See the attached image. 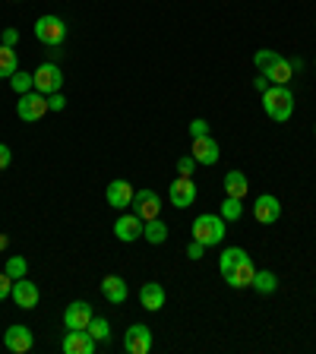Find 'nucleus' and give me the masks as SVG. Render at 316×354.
<instances>
[{"label":"nucleus","instance_id":"obj_1","mask_svg":"<svg viewBox=\"0 0 316 354\" xmlns=\"http://www.w3.org/2000/svg\"><path fill=\"white\" fill-rule=\"evenodd\" d=\"M219 269H221V279L228 281L231 288H237V291H241V288H253L257 266H253L250 253L243 250V247H228L219 259Z\"/></svg>","mask_w":316,"mask_h":354},{"label":"nucleus","instance_id":"obj_2","mask_svg":"<svg viewBox=\"0 0 316 354\" xmlns=\"http://www.w3.org/2000/svg\"><path fill=\"white\" fill-rule=\"evenodd\" d=\"M253 64H257L259 73L269 76V82H275V86H288V80H291V60H285L279 51H257L253 54Z\"/></svg>","mask_w":316,"mask_h":354},{"label":"nucleus","instance_id":"obj_3","mask_svg":"<svg viewBox=\"0 0 316 354\" xmlns=\"http://www.w3.org/2000/svg\"><path fill=\"white\" fill-rule=\"evenodd\" d=\"M263 108L272 120L285 124V120L295 114V95H291V88L288 86H269L263 92Z\"/></svg>","mask_w":316,"mask_h":354},{"label":"nucleus","instance_id":"obj_4","mask_svg":"<svg viewBox=\"0 0 316 354\" xmlns=\"http://www.w3.org/2000/svg\"><path fill=\"white\" fill-rule=\"evenodd\" d=\"M225 225H228V221L221 218V215H212V212L196 215V221H193V241L206 243V247H215V243L225 241V231H228Z\"/></svg>","mask_w":316,"mask_h":354},{"label":"nucleus","instance_id":"obj_5","mask_svg":"<svg viewBox=\"0 0 316 354\" xmlns=\"http://www.w3.org/2000/svg\"><path fill=\"white\" fill-rule=\"evenodd\" d=\"M35 38L48 48H60L66 38V26L60 16H38L35 19Z\"/></svg>","mask_w":316,"mask_h":354},{"label":"nucleus","instance_id":"obj_6","mask_svg":"<svg viewBox=\"0 0 316 354\" xmlns=\"http://www.w3.org/2000/svg\"><path fill=\"white\" fill-rule=\"evenodd\" d=\"M48 95H41V92H26V95H19V102H16V114H19V120H26V124H35V120H41L44 114H48Z\"/></svg>","mask_w":316,"mask_h":354},{"label":"nucleus","instance_id":"obj_7","mask_svg":"<svg viewBox=\"0 0 316 354\" xmlns=\"http://www.w3.org/2000/svg\"><path fill=\"white\" fill-rule=\"evenodd\" d=\"M32 80H35V92H41V95H54V92H60V86H64V76H60L57 64H51V60L38 64Z\"/></svg>","mask_w":316,"mask_h":354},{"label":"nucleus","instance_id":"obj_8","mask_svg":"<svg viewBox=\"0 0 316 354\" xmlns=\"http://www.w3.org/2000/svg\"><path fill=\"white\" fill-rule=\"evenodd\" d=\"M168 196H171V206H177V209H190L193 203H196V184H193L190 177H174L171 180V190H168Z\"/></svg>","mask_w":316,"mask_h":354},{"label":"nucleus","instance_id":"obj_9","mask_svg":"<svg viewBox=\"0 0 316 354\" xmlns=\"http://www.w3.org/2000/svg\"><path fill=\"white\" fill-rule=\"evenodd\" d=\"M95 345L98 342L89 335V329H66L64 342H60L66 354H95Z\"/></svg>","mask_w":316,"mask_h":354},{"label":"nucleus","instance_id":"obj_10","mask_svg":"<svg viewBox=\"0 0 316 354\" xmlns=\"http://www.w3.org/2000/svg\"><path fill=\"white\" fill-rule=\"evenodd\" d=\"M124 348H127V354H149V348H152V329L142 323L130 326L124 335Z\"/></svg>","mask_w":316,"mask_h":354},{"label":"nucleus","instance_id":"obj_11","mask_svg":"<svg viewBox=\"0 0 316 354\" xmlns=\"http://www.w3.org/2000/svg\"><path fill=\"white\" fill-rule=\"evenodd\" d=\"M133 212L140 215L142 221H149V218H158V212H162V203H158V193H152V190H136L133 193Z\"/></svg>","mask_w":316,"mask_h":354},{"label":"nucleus","instance_id":"obj_12","mask_svg":"<svg viewBox=\"0 0 316 354\" xmlns=\"http://www.w3.org/2000/svg\"><path fill=\"white\" fill-rule=\"evenodd\" d=\"M253 215H257L259 225H275V221H279V215H281L279 196H272V193L257 196V203H253Z\"/></svg>","mask_w":316,"mask_h":354},{"label":"nucleus","instance_id":"obj_13","mask_svg":"<svg viewBox=\"0 0 316 354\" xmlns=\"http://www.w3.org/2000/svg\"><path fill=\"white\" fill-rule=\"evenodd\" d=\"M10 297H13V304L22 307V310H35L38 307V288L32 285L26 275H22V279H13V291H10Z\"/></svg>","mask_w":316,"mask_h":354},{"label":"nucleus","instance_id":"obj_14","mask_svg":"<svg viewBox=\"0 0 316 354\" xmlns=\"http://www.w3.org/2000/svg\"><path fill=\"white\" fill-rule=\"evenodd\" d=\"M3 345H7L13 354L32 351V345H35V339H32V329H29V326H10V329L3 332Z\"/></svg>","mask_w":316,"mask_h":354},{"label":"nucleus","instance_id":"obj_15","mask_svg":"<svg viewBox=\"0 0 316 354\" xmlns=\"http://www.w3.org/2000/svg\"><path fill=\"white\" fill-rule=\"evenodd\" d=\"M92 304H86V301H73L70 307L64 310V326L66 329H86L89 323H92Z\"/></svg>","mask_w":316,"mask_h":354},{"label":"nucleus","instance_id":"obj_16","mask_svg":"<svg viewBox=\"0 0 316 354\" xmlns=\"http://www.w3.org/2000/svg\"><path fill=\"white\" fill-rule=\"evenodd\" d=\"M142 225H146V221H142L136 212H133V215H120V218L114 221V234H118V241L133 243V241H140V237H142Z\"/></svg>","mask_w":316,"mask_h":354},{"label":"nucleus","instance_id":"obj_17","mask_svg":"<svg viewBox=\"0 0 316 354\" xmlns=\"http://www.w3.org/2000/svg\"><path fill=\"white\" fill-rule=\"evenodd\" d=\"M190 155L196 158L199 165H215L221 158V149H219V142H215L212 136H199V140H193Z\"/></svg>","mask_w":316,"mask_h":354},{"label":"nucleus","instance_id":"obj_18","mask_svg":"<svg viewBox=\"0 0 316 354\" xmlns=\"http://www.w3.org/2000/svg\"><path fill=\"white\" fill-rule=\"evenodd\" d=\"M133 193H136V190H133L127 180H120V177H118V180H111V184H108V193H104V196H108V206L127 209L133 203Z\"/></svg>","mask_w":316,"mask_h":354},{"label":"nucleus","instance_id":"obj_19","mask_svg":"<svg viewBox=\"0 0 316 354\" xmlns=\"http://www.w3.org/2000/svg\"><path fill=\"white\" fill-rule=\"evenodd\" d=\"M102 295L108 297V304H124L130 288H127V281L120 275H108V279H102Z\"/></svg>","mask_w":316,"mask_h":354},{"label":"nucleus","instance_id":"obj_20","mask_svg":"<svg viewBox=\"0 0 316 354\" xmlns=\"http://www.w3.org/2000/svg\"><path fill=\"white\" fill-rule=\"evenodd\" d=\"M140 304L146 310H162L165 307V288L158 285V281H146V285L140 288Z\"/></svg>","mask_w":316,"mask_h":354},{"label":"nucleus","instance_id":"obj_21","mask_svg":"<svg viewBox=\"0 0 316 354\" xmlns=\"http://www.w3.org/2000/svg\"><path fill=\"white\" fill-rule=\"evenodd\" d=\"M221 184H225V196H234V199H243V196H247V190H250V184H247V174H243V171H228Z\"/></svg>","mask_w":316,"mask_h":354},{"label":"nucleus","instance_id":"obj_22","mask_svg":"<svg viewBox=\"0 0 316 354\" xmlns=\"http://www.w3.org/2000/svg\"><path fill=\"white\" fill-rule=\"evenodd\" d=\"M142 237H146L149 243H165L168 241V225L162 221V215H158V218H149L146 225H142Z\"/></svg>","mask_w":316,"mask_h":354},{"label":"nucleus","instance_id":"obj_23","mask_svg":"<svg viewBox=\"0 0 316 354\" xmlns=\"http://www.w3.org/2000/svg\"><path fill=\"white\" fill-rule=\"evenodd\" d=\"M16 70H19L16 51H13V48H7V44H0V80H10Z\"/></svg>","mask_w":316,"mask_h":354},{"label":"nucleus","instance_id":"obj_24","mask_svg":"<svg viewBox=\"0 0 316 354\" xmlns=\"http://www.w3.org/2000/svg\"><path fill=\"white\" fill-rule=\"evenodd\" d=\"M253 288H257L259 295H272L275 288H279V279H275V272H269V269H257V275H253Z\"/></svg>","mask_w":316,"mask_h":354},{"label":"nucleus","instance_id":"obj_25","mask_svg":"<svg viewBox=\"0 0 316 354\" xmlns=\"http://www.w3.org/2000/svg\"><path fill=\"white\" fill-rule=\"evenodd\" d=\"M10 86H13L16 95H26V92L35 88V80H32V73H19V70H16V73L10 76Z\"/></svg>","mask_w":316,"mask_h":354},{"label":"nucleus","instance_id":"obj_26","mask_svg":"<svg viewBox=\"0 0 316 354\" xmlns=\"http://www.w3.org/2000/svg\"><path fill=\"white\" fill-rule=\"evenodd\" d=\"M243 215V206H241V199L234 196H225V203H221V218L225 221H237Z\"/></svg>","mask_w":316,"mask_h":354},{"label":"nucleus","instance_id":"obj_27","mask_svg":"<svg viewBox=\"0 0 316 354\" xmlns=\"http://www.w3.org/2000/svg\"><path fill=\"white\" fill-rule=\"evenodd\" d=\"M86 329H89V335H92L95 342H108V339H111V326H108V319L92 317V323H89Z\"/></svg>","mask_w":316,"mask_h":354},{"label":"nucleus","instance_id":"obj_28","mask_svg":"<svg viewBox=\"0 0 316 354\" xmlns=\"http://www.w3.org/2000/svg\"><path fill=\"white\" fill-rule=\"evenodd\" d=\"M26 269H29V266H26V259H22V257H10L3 272H7L10 279H22V275H26Z\"/></svg>","mask_w":316,"mask_h":354},{"label":"nucleus","instance_id":"obj_29","mask_svg":"<svg viewBox=\"0 0 316 354\" xmlns=\"http://www.w3.org/2000/svg\"><path fill=\"white\" fill-rule=\"evenodd\" d=\"M196 158H193V155H184V158H180V162H177V174H184V177H193V168H196Z\"/></svg>","mask_w":316,"mask_h":354},{"label":"nucleus","instance_id":"obj_30","mask_svg":"<svg viewBox=\"0 0 316 354\" xmlns=\"http://www.w3.org/2000/svg\"><path fill=\"white\" fill-rule=\"evenodd\" d=\"M190 136H193V140H199V136H209V124H206V120H203V118L193 120V124H190Z\"/></svg>","mask_w":316,"mask_h":354},{"label":"nucleus","instance_id":"obj_31","mask_svg":"<svg viewBox=\"0 0 316 354\" xmlns=\"http://www.w3.org/2000/svg\"><path fill=\"white\" fill-rule=\"evenodd\" d=\"M10 291H13V279L7 272H0V301H7Z\"/></svg>","mask_w":316,"mask_h":354},{"label":"nucleus","instance_id":"obj_32","mask_svg":"<svg viewBox=\"0 0 316 354\" xmlns=\"http://www.w3.org/2000/svg\"><path fill=\"white\" fill-rule=\"evenodd\" d=\"M206 250H209L206 243H199V241H193V243H190V247H187V257H190V259H203V253H206Z\"/></svg>","mask_w":316,"mask_h":354},{"label":"nucleus","instance_id":"obj_33","mask_svg":"<svg viewBox=\"0 0 316 354\" xmlns=\"http://www.w3.org/2000/svg\"><path fill=\"white\" fill-rule=\"evenodd\" d=\"M48 108H51V111H64L66 108V98L60 95V92H54V95H48Z\"/></svg>","mask_w":316,"mask_h":354},{"label":"nucleus","instance_id":"obj_34","mask_svg":"<svg viewBox=\"0 0 316 354\" xmlns=\"http://www.w3.org/2000/svg\"><path fill=\"white\" fill-rule=\"evenodd\" d=\"M16 41H19V32H16V29H7V32H0V44H7V48H13Z\"/></svg>","mask_w":316,"mask_h":354},{"label":"nucleus","instance_id":"obj_35","mask_svg":"<svg viewBox=\"0 0 316 354\" xmlns=\"http://www.w3.org/2000/svg\"><path fill=\"white\" fill-rule=\"evenodd\" d=\"M10 162H13V152H10V149H7V146H3V142H0V171L7 168V165H10Z\"/></svg>","mask_w":316,"mask_h":354},{"label":"nucleus","instance_id":"obj_36","mask_svg":"<svg viewBox=\"0 0 316 354\" xmlns=\"http://www.w3.org/2000/svg\"><path fill=\"white\" fill-rule=\"evenodd\" d=\"M253 86H257L259 92H266V88H269V76H266V73H259L257 80H253Z\"/></svg>","mask_w":316,"mask_h":354},{"label":"nucleus","instance_id":"obj_37","mask_svg":"<svg viewBox=\"0 0 316 354\" xmlns=\"http://www.w3.org/2000/svg\"><path fill=\"white\" fill-rule=\"evenodd\" d=\"M313 133H316V127H313Z\"/></svg>","mask_w":316,"mask_h":354}]
</instances>
